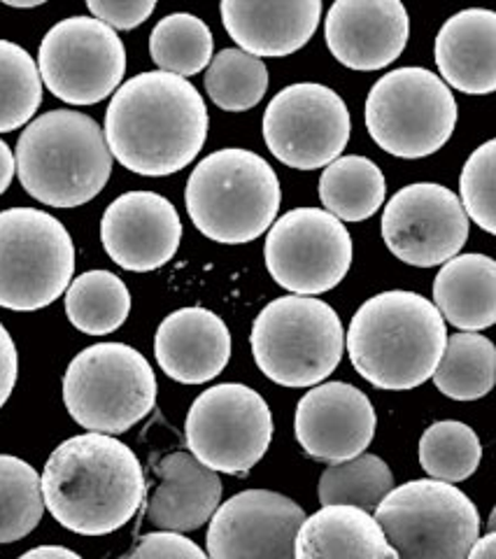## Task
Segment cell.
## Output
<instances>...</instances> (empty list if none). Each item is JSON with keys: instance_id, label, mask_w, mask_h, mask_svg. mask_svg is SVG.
Returning a JSON list of instances; mask_svg holds the SVG:
<instances>
[{"instance_id": "cell-12", "label": "cell", "mask_w": 496, "mask_h": 559, "mask_svg": "<svg viewBox=\"0 0 496 559\" xmlns=\"http://www.w3.org/2000/svg\"><path fill=\"white\" fill-rule=\"evenodd\" d=\"M38 73L57 98L70 105H94L121 84L127 49L119 35L94 16H70L43 38Z\"/></svg>"}, {"instance_id": "cell-25", "label": "cell", "mask_w": 496, "mask_h": 559, "mask_svg": "<svg viewBox=\"0 0 496 559\" xmlns=\"http://www.w3.org/2000/svg\"><path fill=\"white\" fill-rule=\"evenodd\" d=\"M434 306L462 331H483L496 322V264L487 254H457L434 280Z\"/></svg>"}, {"instance_id": "cell-29", "label": "cell", "mask_w": 496, "mask_h": 559, "mask_svg": "<svg viewBox=\"0 0 496 559\" xmlns=\"http://www.w3.org/2000/svg\"><path fill=\"white\" fill-rule=\"evenodd\" d=\"M150 55L162 73L199 75L212 61V33L199 16L175 12L164 16L150 35Z\"/></svg>"}, {"instance_id": "cell-5", "label": "cell", "mask_w": 496, "mask_h": 559, "mask_svg": "<svg viewBox=\"0 0 496 559\" xmlns=\"http://www.w3.org/2000/svg\"><path fill=\"white\" fill-rule=\"evenodd\" d=\"M187 213L197 229L222 245H245L273 226L282 191L263 156L226 147L193 168L187 182Z\"/></svg>"}, {"instance_id": "cell-11", "label": "cell", "mask_w": 496, "mask_h": 559, "mask_svg": "<svg viewBox=\"0 0 496 559\" xmlns=\"http://www.w3.org/2000/svg\"><path fill=\"white\" fill-rule=\"evenodd\" d=\"M187 445L215 474H247L273 441V415L247 384L224 382L205 390L187 415Z\"/></svg>"}, {"instance_id": "cell-26", "label": "cell", "mask_w": 496, "mask_h": 559, "mask_svg": "<svg viewBox=\"0 0 496 559\" xmlns=\"http://www.w3.org/2000/svg\"><path fill=\"white\" fill-rule=\"evenodd\" d=\"M387 182L376 162L366 156H341L320 178V199L327 213L341 222H364L385 203Z\"/></svg>"}, {"instance_id": "cell-18", "label": "cell", "mask_w": 496, "mask_h": 559, "mask_svg": "<svg viewBox=\"0 0 496 559\" xmlns=\"http://www.w3.org/2000/svg\"><path fill=\"white\" fill-rule=\"evenodd\" d=\"M101 240L117 266L147 273L166 266L182 240L175 205L154 191H129L101 219Z\"/></svg>"}, {"instance_id": "cell-42", "label": "cell", "mask_w": 496, "mask_h": 559, "mask_svg": "<svg viewBox=\"0 0 496 559\" xmlns=\"http://www.w3.org/2000/svg\"><path fill=\"white\" fill-rule=\"evenodd\" d=\"M10 8H35V5H43V3H8Z\"/></svg>"}, {"instance_id": "cell-3", "label": "cell", "mask_w": 496, "mask_h": 559, "mask_svg": "<svg viewBox=\"0 0 496 559\" xmlns=\"http://www.w3.org/2000/svg\"><path fill=\"white\" fill-rule=\"evenodd\" d=\"M448 343L446 320L415 292H385L368 299L350 322L347 355L378 390H415L427 382Z\"/></svg>"}, {"instance_id": "cell-9", "label": "cell", "mask_w": 496, "mask_h": 559, "mask_svg": "<svg viewBox=\"0 0 496 559\" xmlns=\"http://www.w3.org/2000/svg\"><path fill=\"white\" fill-rule=\"evenodd\" d=\"M75 273V245L45 210L0 213V308L31 312L55 304Z\"/></svg>"}, {"instance_id": "cell-4", "label": "cell", "mask_w": 496, "mask_h": 559, "mask_svg": "<svg viewBox=\"0 0 496 559\" xmlns=\"http://www.w3.org/2000/svg\"><path fill=\"white\" fill-rule=\"evenodd\" d=\"M28 194L45 205L78 207L96 199L113 175V154L92 117L51 110L26 127L14 156Z\"/></svg>"}, {"instance_id": "cell-20", "label": "cell", "mask_w": 496, "mask_h": 559, "mask_svg": "<svg viewBox=\"0 0 496 559\" xmlns=\"http://www.w3.org/2000/svg\"><path fill=\"white\" fill-rule=\"evenodd\" d=\"M154 355L168 378L182 384H201L226 369L232 334L212 310L182 308L158 324Z\"/></svg>"}, {"instance_id": "cell-30", "label": "cell", "mask_w": 496, "mask_h": 559, "mask_svg": "<svg viewBox=\"0 0 496 559\" xmlns=\"http://www.w3.org/2000/svg\"><path fill=\"white\" fill-rule=\"evenodd\" d=\"M394 489V476L378 454L362 452L341 464H329L320 478L322 506H354L366 513L376 511L378 503Z\"/></svg>"}, {"instance_id": "cell-34", "label": "cell", "mask_w": 496, "mask_h": 559, "mask_svg": "<svg viewBox=\"0 0 496 559\" xmlns=\"http://www.w3.org/2000/svg\"><path fill=\"white\" fill-rule=\"evenodd\" d=\"M43 103V80L33 57L20 45L0 40V133L24 127Z\"/></svg>"}, {"instance_id": "cell-8", "label": "cell", "mask_w": 496, "mask_h": 559, "mask_svg": "<svg viewBox=\"0 0 496 559\" xmlns=\"http://www.w3.org/2000/svg\"><path fill=\"white\" fill-rule=\"evenodd\" d=\"M397 559H467L481 538V515L462 489L442 480L394 487L376 509Z\"/></svg>"}, {"instance_id": "cell-35", "label": "cell", "mask_w": 496, "mask_h": 559, "mask_svg": "<svg viewBox=\"0 0 496 559\" xmlns=\"http://www.w3.org/2000/svg\"><path fill=\"white\" fill-rule=\"evenodd\" d=\"M494 154L496 143L487 140L485 145L477 147L469 162L464 164L462 180H459V191H462V207L467 217H471L483 231H496L494 217Z\"/></svg>"}, {"instance_id": "cell-27", "label": "cell", "mask_w": 496, "mask_h": 559, "mask_svg": "<svg viewBox=\"0 0 496 559\" xmlns=\"http://www.w3.org/2000/svg\"><path fill=\"white\" fill-rule=\"evenodd\" d=\"M129 312V287L110 271L82 273L66 292V314L70 324L88 336L113 334L127 322Z\"/></svg>"}, {"instance_id": "cell-1", "label": "cell", "mask_w": 496, "mask_h": 559, "mask_svg": "<svg viewBox=\"0 0 496 559\" xmlns=\"http://www.w3.org/2000/svg\"><path fill=\"white\" fill-rule=\"evenodd\" d=\"M105 143L138 175L187 168L205 145L208 108L191 82L152 70L123 82L105 112Z\"/></svg>"}, {"instance_id": "cell-38", "label": "cell", "mask_w": 496, "mask_h": 559, "mask_svg": "<svg viewBox=\"0 0 496 559\" xmlns=\"http://www.w3.org/2000/svg\"><path fill=\"white\" fill-rule=\"evenodd\" d=\"M16 376H20V355H16V345L8 329L0 324V408L8 404Z\"/></svg>"}, {"instance_id": "cell-37", "label": "cell", "mask_w": 496, "mask_h": 559, "mask_svg": "<svg viewBox=\"0 0 496 559\" xmlns=\"http://www.w3.org/2000/svg\"><path fill=\"white\" fill-rule=\"evenodd\" d=\"M127 559H208V555L182 534L154 532L140 538Z\"/></svg>"}, {"instance_id": "cell-19", "label": "cell", "mask_w": 496, "mask_h": 559, "mask_svg": "<svg viewBox=\"0 0 496 559\" xmlns=\"http://www.w3.org/2000/svg\"><path fill=\"white\" fill-rule=\"evenodd\" d=\"M411 35V20L399 0H339L324 20L327 47L352 70H380L394 63Z\"/></svg>"}, {"instance_id": "cell-7", "label": "cell", "mask_w": 496, "mask_h": 559, "mask_svg": "<svg viewBox=\"0 0 496 559\" xmlns=\"http://www.w3.org/2000/svg\"><path fill=\"white\" fill-rule=\"evenodd\" d=\"M63 404L92 433H123L156 404V376L138 349L98 343L82 349L63 376Z\"/></svg>"}, {"instance_id": "cell-21", "label": "cell", "mask_w": 496, "mask_h": 559, "mask_svg": "<svg viewBox=\"0 0 496 559\" xmlns=\"http://www.w3.org/2000/svg\"><path fill=\"white\" fill-rule=\"evenodd\" d=\"M228 35L255 59L290 57L304 47L320 26V0L294 3H240L224 0L220 5Z\"/></svg>"}, {"instance_id": "cell-22", "label": "cell", "mask_w": 496, "mask_h": 559, "mask_svg": "<svg viewBox=\"0 0 496 559\" xmlns=\"http://www.w3.org/2000/svg\"><path fill=\"white\" fill-rule=\"evenodd\" d=\"M154 471L158 485L147 506V522L158 532H193L220 509L222 480L193 454L170 452Z\"/></svg>"}, {"instance_id": "cell-13", "label": "cell", "mask_w": 496, "mask_h": 559, "mask_svg": "<svg viewBox=\"0 0 496 559\" xmlns=\"http://www.w3.org/2000/svg\"><path fill=\"white\" fill-rule=\"evenodd\" d=\"M265 269L280 287L315 296L341 285L352 266L347 226L322 207H296L265 236Z\"/></svg>"}, {"instance_id": "cell-15", "label": "cell", "mask_w": 496, "mask_h": 559, "mask_svg": "<svg viewBox=\"0 0 496 559\" xmlns=\"http://www.w3.org/2000/svg\"><path fill=\"white\" fill-rule=\"evenodd\" d=\"M382 238L389 252L420 269L454 259L469 238V217L448 187L417 182L385 205Z\"/></svg>"}, {"instance_id": "cell-39", "label": "cell", "mask_w": 496, "mask_h": 559, "mask_svg": "<svg viewBox=\"0 0 496 559\" xmlns=\"http://www.w3.org/2000/svg\"><path fill=\"white\" fill-rule=\"evenodd\" d=\"M14 170H16L14 154L8 147V143L0 140V194H5V189L10 187V182L14 178Z\"/></svg>"}, {"instance_id": "cell-31", "label": "cell", "mask_w": 496, "mask_h": 559, "mask_svg": "<svg viewBox=\"0 0 496 559\" xmlns=\"http://www.w3.org/2000/svg\"><path fill=\"white\" fill-rule=\"evenodd\" d=\"M45 513L40 476L28 462L0 454V544H14L38 527Z\"/></svg>"}, {"instance_id": "cell-10", "label": "cell", "mask_w": 496, "mask_h": 559, "mask_svg": "<svg viewBox=\"0 0 496 559\" xmlns=\"http://www.w3.org/2000/svg\"><path fill=\"white\" fill-rule=\"evenodd\" d=\"M370 138L401 159H422L448 143L457 124V100L432 70L399 68L380 78L366 98Z\"/></svg>"}, {"instance_id": "cell-17", "label": "cell", "mask_w": 496, "mask_h": 559, "mask_svg": "<svg viewBox=\"0 0 496 559\" xmlns=\"http://www.w3.org/2000/svg\"><path fill=\"white\" fill-rule=\"evenodd\" d=\"M376 411L354 384L327 382L296 406V441L312 460L341 464L362 454L376 436Z\"/></svg>"}, {"instance_id": "cell-40", "label": "cell", "mask_w": 496, "mask_h": 559, "mask_svg": "<svg viewBox=\"0 0 496 559\" xmlns=\"http://www.w3.org/2000/svg\"><path fill=\"white\" fill-rule=\"evenodd\" d=\"M20 559H82V557L63 546H40L24 552Z\"/></svg>"}, {"instance_id": "cell-23", "label": "cell", "mask_w": 496, "mask_h": 559, "mask_svg": "<svg viewBox=\"0 0 496 559\" xmlns=\"http://www.w3.org/2000/svg\"><path fill=\"white\" fill-rule=\"evenodd\" d=\"M436 63L442 80L462 94H494L496 14L473 8L450 16L436 35Z\"/></svg>"}, {"instance_id": "cell-41", "label": "cell", "mask_w": 496, "mask_h": 559, "mask_svg": "<svg viewBox=\"0 0 496 559\" xmlns=\"http://www.w3.org/2000/svg\"><path fill=\"white\" fill-rule=\"evenodd\" d=\"M467 559H496V536H494V532H489L483 538H477L475 544L471 546Z\"/></svg>"}, {"instance_id": "cell-24", "label": "cell", "mask_w": 496, "mask_h": 559, "mask_svg": "<svg viewBox=\"0 0 496 559\" xmlns=\"http://www.w3.org/2000/svg\"><path fill=\"white\" fill-rule=\"evenodd\" d=\"M294 559H397L376 518L354 506H322L296 532Z\"/></svg>"}, {"instance_id": "cell-33", "label": "cell", "mask_w": 496, "mask_h": 559, "mask_svg": "<svg viewBox=\"0 0 496 559\" xmlns=\"http://www.w3.org/2000/svg\"><path fill=\"white\" fill-rule=\"evenodd\" d=\"M265 90H269V70L261 59L245 55L243 49H222L208 66L205 92L226 112L255 108Z\"/></svg>"}, {"instance_id": "cell-2", "label": "cell", "mask_w": 496, "mask_h": 559, "mask_svg": "<svg viewBox=\"0 0 496 559\" xmlns=\"http://www.w3.org/2000/svg\"><path fill=\"white\" fill-rule=\"evenodd\" d=\"M43 499L61 527L82 536L121 530L145 499V474L129 445L105 433H80L49 454Z\"/></svg>"}, {"instance_id": "cell-36", "label": "cell", "mask_w": 496, "mask_h": 559, "mask_svg": "<svg viewBox=\"0 0 496 559\" xmlns=\"http://www.w3.org/2000/svg\"><path fill=\"white\" fill-rule=\"evenodd\" d=\"M86 8L94 14V20L113 31H131L150 20L156 3L154 0H88Z\"/></svg>"}, {"instance_id": "cell-14", "label": "cell", "mask_w": 496, "mask_h": 559, "mask_svg": "<svg viewBox=\"0 0 496 559\" xmlns=\"http://www.w3.org/2000/svg\"><path fill=\"white\" fill-rule=\"evenodd\" d=\"M263 140L275 159L290 168H327L347 147V105L324 84H292L265 108Z\"/></svg>"}, {"instance_id": "cell-32", "label": "cell", "mask_w": 496, "mask_h": 559, "mask_svg": "<svg viewBox=\"0 0 496 559\" xmlns=\"http://www.w3.org/2000/svg\"><path fill=\"white\" fill-rule=\"evenodd\" d=\"M481 460L483 443L464 423L442 419L420 439V464L434 480L462 483L475 474Z\"/></svg>"}, {"instance_id": "cell-28", "label": "cell", "mask_w": 496, "mask_h": 559, "mask_svg": "<svg viewBox=\"0 0 496 559\" xmlns=\"http://www.w3.org/2000/svg\"><path fill=\"white\" fill-rule=\"evenodd\" d=\"M432 378L436 388L454 401L483 399L496 380L494 343L471 331L450 336Z\"/></svg>"}, {"instance_id": "cell-6", "label": "cell", "mask_w": 496, "mask_h": 559, "mask_svg": "<svg viewBox=\"0 0 496 559\" xmlns=\"http://www.w3.org/2000/svg\"><path fill=\"white\" fill-rule=\"evenodd\" d=\"M259 371L282 388H312L341 364L345 334L335 310L312 296L290 294L265 306L252 324Z\"/></svg>"}, {"instance_id": "cell-16", "label": "cell", "mask_w": 496, "mask_h": 559, "mask_svg": "<svg viewBox=\"0 0 496 559\" xmlns=\"http://www.w3.org/2000/svg\"><path fill=\"white\" fill-rule=\"evenodd\" d=\"M306 513L271 489H247L220 503L208 527V559H294Z\"/></svg>"}]
</instances>
